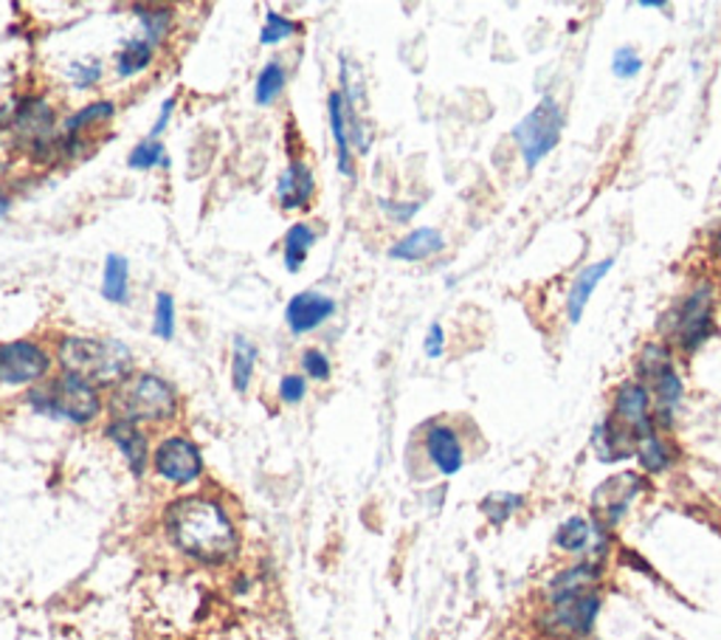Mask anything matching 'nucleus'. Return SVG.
I'll use <instances>...</instances> for the list:
<instances>
[{"mask_svg":"<svg viewBox=\"0 0 721 640\" xmlns=\"http://www.w3.org/2000/svg\"><path fill=\"white\" fill-rule=\"evenodd\" d=\"M68 74H71L73 85L77 88H91L93 82L100 80L102 66L100 62H73V66L68 68Z\"/></svg>","mask_w":721,"mask_h":640,"instance_id":"nucleus-37","label":"nucleus"},{"mask_svg":"<svg viewBox=\"0 0 721 640\" xmlns=\"http://www.w3.org/2000/svg\"><path fill=\"white\" fill-rule=\"evenodd\" d=\"M640 7L642 9H665L668 3H665V0H640Z\"/></svg>","mask_w":721,"mask_h":640,"instance_id":"nucleus-42","label":"nucleus"},{"mask_svg":"<svg viewBox=\"0 0 721 640\" xmlns=\"http://www.w3.org/2000/svg\"><path fill=\"white\" fill-rule=\"evenodd\" d=\"M563 125H567V114L556 96H542V102L513 127V141H516L524 167L536 170L561 144Z\"/></svg>","mask_w":721,"mask_h":640,"instance_id":"nucleus-4","label":"nucleus"},{"mask_svg":"<svg viewBox=\"0 0 721 640\" xmlns=\"http://www.w3.org/2000/svg\"><path fill=\"white\" fill-rule=\"evenodd\" d=\"M635 457L637 463H640V468L646 474H665L671 466H674L676 454L674 449H671V443L665 441L660 434V429H654V432L642 434V438H637L635 441Z\"/></svg>","mask_w":721,"mask_h":640,"instance_id":"nucleus-21","label":"nucleus"},{"mask_svg":"<svg viewBox=\"0 0 721 640\" xmlns=\"http://www.w3.org/2000/svg\"><path fill=\"white\" fill-rule=\"evenodd\" d=\"M423 347H426V356H429V359H440V356H443V350H445V330H443V325H440V322H434V325L429 327V334H426Z\"/></svg>","mask_w":721,"mask_h":640,"instance_id":"nucleus-39","label":"nucleus"},{"mask_svg":"<svg viewBox=\"0 0 721 640\" xmlns=\"http://www.w3.org/2000/svg\"><path fill=\"white\" fill-rule=\"evenodd\" d=\"M313 243H316V229L307 226V223H293L282 241L284 268L296 274L299 268H302V263L307 260V252L313 248Z\"/></svg>","mask_w":721,"mask_h":640,"instance_id":"nucleus-24","label":"nucleus"},{"mask_svg":"<svg viewBox=\"0 0 721 640\" xmlns=\"http://www.w3.org/2000/svg\"><path fill=\"white\" fill-rule=\"evenodd\" d=\"M606 573V565L592 559H578L575 565L558 570L547 584V601L549 598H563V595H578L586 590H597Z\"/></svg>","mask_w":721,"mask_h":640,"instance_id":"nucleus-14","label":"nucleus"},{"mask_svg":"<svg viewBox=\"0 0 721 640\" xmlns=\"http://www.w3.org/2000/svg\"><path fill=\"white\" fill-rule=\"evenodd\" d=\"M28 400H32L34 412L48 415V418L71 420V423H91L102 409L96 389L68 373L60 381H51L48 387L34 389Z\"/></svg>","mask_w":721,"mask_h":640,"instance_id":"nucleus-6","label":"nucleus"},{"mask_svg":"<svg viewBox=\"0 0 721 640\" xmlns=\"http://www.w3.org/2000/svg\"><path fill=\"white\" fill-rule=\"evenodd\" d=\"M166 536L181 554L200 565H223L240 550V536L223 505L206 497H184L166 508Z\"/></svg>","mask_w":721,"mask_h":640,"instance_id":"nucleus-1","label":"nucleus"},{"mask_svg":"<svg viewBox=\"0 0 721 640\" xmlns=\"http://www.w3.org/2000/svg\"><path fill=\"white\" fill-rule=\"evenodd\" d=\"M296 32H299V26L291 21V18H284V14H277V12H265V26H263V34H259V40H263L265 46H274V43L293 37Z\"/></svg>","mask_w":721,"mask_h":640,"instance_id":"nucleus-33","label":"nucleus"},{"mask_svg":"<svg viewBox=\"0 0 721 640\" xmlns=\"http://www.w3.org/2000/svg\"><path fill=\"white\" fill-rule=\"evenodd\" d=\"M649 488L646 477L637 472H620L609 480H603L601 486L592 491V516L601 522L603 527L615 531L626 516H629L631 505L642 497V491Z\"/></svg>","mask_w":721,"mask_h":640,"instance_id":"nucleus-8","label":"nucleus"},{"mask_svg":"<svg viewBox=\"0 0 721 640\" xmlns=\"http://www.w3.org/2000/svg\"><path fill=\"white\" fill-rule=\"evenodd\" d=\"M327 116H330L333 139L338 144V173L352 175V161H350V139H347V110H345V96L341 91H333L327 100Z\"/></svg>","mask_w":721,"mask_h":640,"instance_id":"nucleus-22","label":"nucleus"},{"mask_svg":"<svg viewBox=\"0 0 721 640\" xmlns=\"http://www.w3.org/2000/svg\"><path fill=\"white\" fill-rule=\"evenodd\" d=\"M426 454H429L431 466L438 468L443 477H454L463 472L465 466V449L460 434L449 427V423H434L426 432Z\"/></svg>","mask_w":721,"mask_h":640,"instance_id":"nucleus-13","label":"nucleus"},{"mask_svg":"<svg viewBox=\"0 0 721 640\" xmlns=\"http://www.w3.org/2000/svg\"><path fill=\"white\" fill-rule=\"evenodd\" d=\"M556 547L561 554L578 556V559H592L606 565L612 554V531L603 527L592 514H575L563 520L556 531Z\"/></svg>","mask_w":721,"mask_h":640,"instance_id":"nucleus-9","label":"nucleus"},{"mask_svg":"<svg viewBox=\"0 0 721 640\" xmlns=\"http://www.w3.org/2000/svg\"><path fill=\"white\" fill-rule=\"evenodd\" d=\"M592 449H595L597 461L615 466V463L635 457V438H631L629 429H623L609 415V418L601 420L595 432H592Z\"/></svg>","mask_w":721,"mask_h":640,"instance_id":"nucleus-16","label":"nucleus"},{"mask_svg":"<svg viewBox=\"0 0 721 640\" xmlns=\"http://www.w3.org/2000/svg\"><path fill=\"white\" fill-rule=\"evenodd\" d=\"M132 170H141V173H147V170L153 167H170V155H166L164 144L161 141H153V139H144L139 144V148L132 150L130 153V161H127Z\"/></svg>","mask_w":721,"mask_h":640,"instance_id":"nucleus-30","label":"nucleus"},{"mask_svg":"<svg viewBox=\"0 0 721 640\" xmlns=\"http://www.w3.org/2000/svg\"><path fill=\"white\" fill-rule=\"evenodd\" d=\"M153 330L159 339L170 341L175 336V300L166 291L155 296V322Z\"/></svg>","mask_w":721,"mask_h":640,"instance_id":"nucleus-32","label":"nucleus"},{"mask_svg":"<svg viewBox=\"0 0 721 640\" xmlns=\"http://www.w3.org/2000/svg\"><path fill=\"white\" fill-rule=\"evenodd\" d=\"M603 609L601 590H586L578 595H563V598H549L547 609L538 618V627L547 638L567 640H590L595 632L597 615Z\"/></svg>","mask_w":721,"mask_h":640,"instance_id":"nucleus-5","label":"nucleus"},{"mask_svg":"<svg viewBox=\"0 0 721 640\" xmlns=\"http://www.w3.org/2000/svg\"><path fill=\"white\" fill-rule=\"evenodd\" d=\"M612 418L620 423L623 429H629L631 438H642V434L654 432V400H651V389L640 384L637 379L623 381L615 389V400H612Z\"/></svg>","mask_w":721,"mask_h":640,"instance_id":"nucleus-10","label":"nucleus"},{"mask_svg":"<svg viewBox=\"0 0 721 640\" xmlns=\"http://www.w3.org/2000/svg\"><path fill=\"white\" fill-rule=\"evenodd\" d=\"M254 364H257V347L252 339L237 336L234 339V356H232V384L237 393H245L252 384Z\"/></svg>","mask_w":721,"mask_h":640,"instance_id":"nucleus-27","label":"nucleus"},{"mask_svg":"<svg viewBox=\"0 0 721 640\" xmlns=\"http://www.w3.org/2000/svg\"><path fill=\"white\" fill-rule=\"evenodd\" d=\"M522 508H524V497L522 493H513V491H493V493H488L482 502H479V511L485 514V520L497 527L513 520Z\"/></svg>","mask_w":721,"mask_h":640,"instance_id":"nucleus-26","label":"nucleus"},{"mask_svg":"<svg viewBox=\"0 0 721 640\" xmlns=\"http://www.w3.org/2000/svg\"><path fill=\"white\" fill-rule=\"evenodd\" d=\"M173 110H175V96H170V100H166L164 105H161V114H159V119H155L153 130H150V136H147V139L159 141V136L164 133V130H166V121H170V116H173Z\"/></svg>","mask_w":721,"mask_h":640,"instance_id":"nucleus-41","label":"nucleus"},{"mask_svg":"<svg viewBox=\"0 0 721 640\" xmlns=\"http://www.w3.org/2000/svg\"><path fill=\"white\" fill-rule=\"evenodd\" d=\"M642 66H646V62L640 60L637 48L631 46H620L612 54V74H615L617 80H635V77L642 74Z\"/></svg>","mask_w":721,"mask_h":640,"instance_id":"nucleus-34","label":"nucleus"},{"mask_svg":"<svg viewBox=\"0 0 721 640\" xmlns=\"http://www.w3.org/2000/svg\"><path fill=\"white\" fill-rule=\"evenodd\" d=\"M713 307H716V286L713 282H699L685 300L676 305L674 325H671V339L679 345L685 356H694L713 334Z\"/></svg>","mask_w":721,"mask_h":640,"instance_id":"nucleus-7","label":"nucleus"},{"mask_svg":"<svg viewBox=\"0 0 721 640\" xmlns=\"http://www.w3.org/2000/svg\"><path fill=\"white\" fill-rule=\"evenodd\" d=\"M105 434L116 443V449L125 454L130 472L136 474V477H141L147 468V461H150V446H147V438L141 434V429L136 427V423H130V420L113 418L111 423H107Z\"/></svg>","mask_w":721,"mask_h":640,"instance_id":"nucleus-18","label":"nucleus"},{"mask_svg":"<svg viewBox=\"0 0 721 640\" xmlns=\"http://www.w3.org/2000/svg\"><path fill=\"white\" fill-rule=\"evenodd\" d=\"M302 364H305V373L316 381H327L330 379V361L322 350H305L302 356Z\"/></svg>","mask_w":721,"mask_h":640,"instance_id":"nucleus-36","label":"nucleus"},{"mask_svg":"<svg viewBox=\"0 0 721 640\" xmlns=\"http://www.w3.org/2000/svg\"><path fill=\"white\" fill-rule=\"evenodd\" d=\"M48 373V356L32 341H9L0 345V384L21 387L40 381Z\"/></svg>","mask_w":721,"mask_h":640,"instance_id":"nucleus-11","label":"nucleus"},{"mask_svg":"<svg viewBox=\"0 0 721 640\" xmlns=\"http://www.w3.org/2000/svg\"><path fill=\"white\" fill-rule=\"evenodd\" d=\"M284 88V68L279 62H268V66L259 71L257 88H254V100L257 105H271Z\"/></svg>","mask_w":721,"mask_h":640,"instance_id":"nucleus-29","label":"nucleus"},{"mask_svg":"<svg viewBox=\"0 0 721 640\" xmlns=\"http://www.w3.org/2000/svg\"><path fill=\"white\" fill-rule=\"evenodd\" d=\"M313 189H316V181H313L311 167H307L305 161H291L277 184L279 203H282V209L307 207L313 198Z\"/></svg>","mask_w":721,"mask_h":640,"instance_id":"nucleus-19","label":"nucleus"},{"mask_svg":"<svg viewBox=\"0 0 721 640\" xmlns=\"http://www.w3.org/2000/svg\"><path fill=\"white\" fill-rule=\"evenodd\" d=\"M445 248V237L438 232V229H415L404 237V241H397L395 246L389 248L392 260H406V263H417V260H429L434 254H440Z\"/></svg>","mask_w":721,"mask_h":640,"instance_id":"nucleus-20","label":"nucleus"},{"mask_svg":"<svg viewBox=\"0 0 721 640\" xmlns=\"http://www.w3.org/2000/svg\"><path fill=\"white\" fill-rule=\"evenodd\" d=\"M7 212H9V198L7 195H0V218H3Z\"/></svg>","mask_w":721,"mask_h":640,"instance_id":"nucleus-43","label":"nucleus"},{"mask_svg":"<svg viewBox=\"0 0 721 640\" xmlns=\"http://www.w3.org/2000/svg\"><path fill=\"white\" fill-rule=\"evenodd\" d=\"M333 314H336V302L325 294H316V291L296 294L284 307V319L293 334H311L313 327L327 322Z\"/></svg>","mask_w":721,"mask_h":640,"instance_id":"nucleus-15","label":"nucleus"},{"mask_svg":"<svg viewBox=\"0 0 721 640\" xmlns=\"http://www.w3.org/2000/svg\"><path fill=\"white\" fill-rule=\"evenodd\" d=\"M150 62H153V43H147L144 37H132L121 48L119 60H116V71H119V77H136Z\"/></svg>","mask_w":721,"mask_h":640,"instance_id":"nucleus-28","label":"nucleus"},{"mask_svg":"<svg viewBox=\"0 0 721 640\" xmlns=\"http://www.w3.org/2000/svg\"><path fill=\"white\" fill-rule=\"evenodd\" d=\"M307 393V384L302 375H284L282 381H279V398L284 400V404H299V400L305 398Z\"/></svg>","mask_w":721,"mask_h":640,"instance_id":"nucleus-38","label":"nucleus"},{"mask_svg":"<svg viewBox=\"0 0 721 640\" xmlns=\"http://www.w3.org/2000/svg\"><path fill=\"white\" fill-rule=\"evenodd\" d=\"M139 18L141 23H144L147 28V43H159L164 40V34L170 32V26H173V12H166V9H139Z\"/></svg>","mask_w":721,"mask_h":640,"instance_id":"nucleus-35","label":"nucleus"},{"mask_svg":"<svg viewBox=\"0 0 721 640\" xmlns=\"http://www.w3.org/2000/svg\"><path fill=\"white\" fill-rule=\"evenodd\" d=\"M612 268H615V257H606V260H597V263H590V266H583L581 274H578L575 280H572V286H569V294H567V319L572 322V325H578V322L583 319V311H586V305H590L592 294H595V288L601 286V280L612 271Z\"/></svg>","mask_w":721,"mask_h":640,"instance_id":"nucleus-17","label":"nucleus"},{"mask_svg":"<svg viewBox=\"0 0 721 640\" xmlns=\"http://www.w3.org/2000/svg\"><path fill=\"white\" fill-rule=\"evenodd\" d=\"M713 243H716V246H719V248H721V226H719V232H716V237H713Z\"/></svg>","mask_w":721,"mask_h":640,"instance_id":"nucleus-44","label":"nucleus"},{"mask_svg":"<svg viewBox=\"0 0 721 640\" xmlns=\"http://www.w3.org/2000/svg\"><path fill=\"white\" fill-rule=\"evenodd\" d=\"M113 110H116V107H113V102H93V105L82 107V110H77V114H73V116H68L66 133L73 139V136L82 133V130H85L88 125H96V121H107V119H111Z\"/></svg>","mask_w":721,"mask_h":640,"instance_id":"nucleus-31","label":"nucleus"},{"mask_svg":"<svg viewBox=\"0 0 721 640\" xmlns=\"http://www.w3.org/2000/svg\"><path fill=\"white\" fill-rule=\"evenodd\" d=\"M111 409L116 418L130 420V423H161L175 415V393L159 375H127L119 387L113 389Z\"/></svg>","mask_w":721,"mask_h":640,"instance_id":"nucleus-3","label":"nucleus"},{"mask_svg":"<svg viewBox=\"0 0 721 640\" xmlns=\"http://www.w3.org/2000/svg\"><path fill=\"white\" fill-rule=\"evenodd\" d=\"M381 207L386 209V212H389V218L392 221H397V223H406V221H411V218H415L417 214V209H420V203H415V200H411V203H392V200H381Z\"/></svg>","mask_w":721,"mask_h":640,"instance_id":"nucleus-40","label":"nucleus"},{"mask_svg":"<svg viewBox=\"0 0 721 640\" xmlns=\"http://www.w3.org/2000/svg\"><path fill=\"white\" fill-rule=\"evenodd\" d=\"M60 364L66 368L68 375L96 387V384L125 381V375L130 373L132 359L130 350L121 341L68 336L60 345Z\"/></svg>","mask_w":721,"mask_h":640,"instance_id":"nucleus-2","label":"nucleus"},{"mask_svg":"<svg viewBox=\"0 0 721 640\" xmlns=\"http://www.w3.org/2000/svg\"><path fill=\"white\" fill-rule=\"evenodd\" d=\"M153 463L159 477H164L166 482H175V486H189L203 472L200 449L193 441H186V438H166V441H161V446L155 449Z\"/></svg>","mask_w":721,"mask_h":640,"instance_id":"nucleus-12","label":"nucleus"},{"mask_svg":"<svg viewBox=\"0 0 721 640\" xmlns=\"http://www.w3.org/2000/svg\"><path fill=\"white\" fill-rule=\"evenodd\" d=\"M533 640H547V638H533Z\"/></svg>","mask_w":721,"mask_h":640,"instance_id":"nucleus-45","label":"nucleus"},{"mask_svg":"<svg viewBox=\"0 0 721 640\" xmlns=\"http://www.w3.org/2000/svg\"><path fill=\"white\" fill-rule=\"evenodd\" d=\"M14 125H18V130H21L23 136H28L34 144H40L43 139L51 136V127H54L51 110H48L46 102L34 100V102H28V105H23V110L18 114Z\"/></svg>","mask_w":721,"mask_h":640,"instance_id":"nucleus-25","label":"nucleus"},{"mask_svg":"<svg viewBox=\"0 0 721 640\" xmlns=\"http://www.w3.org/2000/svg\"><path fill=\"white\" fill-rule=\"evenodd\" d=\"M127 282H130V266L121 254H107L105 271H102V296L113 305L127 302Z\"/></svg>","mask_w":721,"mask_h":640,"instance_id":"nucleus-23","label":"nucleus"}]
</instances>
